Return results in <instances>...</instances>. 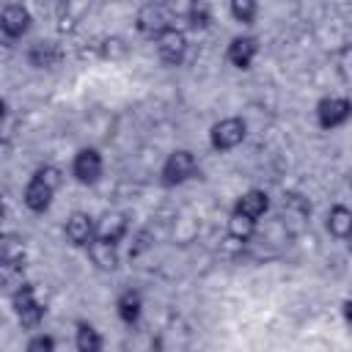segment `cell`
Returning a JSON list of instances; mask_svg holds the SVG:
<instances>
[{
    "instance_id": "1",
    "label": "cell",
    "mask_w": 352,
    "mask_h": 352,
    "mask_svg": "<svg viewBox=\"0 0 352 352\" xmlns=\"http://www.w3.org/2000/svg\"><path fill=\"white\" fill-rule=\"evenodd\" d=\"M63 184V173L55 165H41L33 170V176L28 179L25 190H22V204L33 212V214H44L52 206V198L58 192V187Z\"/></svg>"
},
{
    "instance_id": "2",
    "label": "cell",
    "mask_w": 352,
    "mask_h": 352,
    "mask_svg": "<svg viewBox=\"0 0 352 352\" xmlns=\"http://www.w3.org/2000/svg\"><path fill=\"white\" fill-rule=\"evenodd\" d=\"M11 305H14V314L19 319V324L25 330H38V324L44 322V302L36 297V289L30 283H19L14 292H11Z\"/></svg>"
},
{
    "instance_id": "3",
    "label": "cell",
    "mask_w": 352,
    "mask_h": 352,
    "mask_svg": "<svg viewBox=\"0 0 352 352\" xmlns=\"http://www.w3.org/2000/svg\"><path fill=\"white\" fill-rule=\"evenodd\" d=\"M198 176V160L190 148H176L165 157L162 170H160V182L165 187H182L184 182Z\"/></svg>"
},
{
    "instance_id": "4",
    "label": "cell",
    "mask_w": 352,
    "mask_h": 352,
    "mask_svg": "<svg viewBox=\"0 0 352 352\" xmlns=\"http://www.w3.org/2000/svg\"><path fill=\"white\" fill-rule=\"evenodd\" d=\"M173 22H176L173 19V11L165 3H143L138 8V14H135V28L143 36H148V38H157L160 33H165L168 28H173Z\"/></svg>"
},
{
    "instance_id": "5",
    "label": "cell",
    "mask_w": 352,
    "mask_h": 352,
    "mask_svg": "<svg viewBox=\"0 0 352 352\" xmlns=\"http://www.w3.org/2000/svg\"><path fill=\"white\" fill-rule=\"evenodd\" d=\"M245 138H248V124H245L239 116L220 118V121H214L212 129H209V143H212L214 151H231V148H236Z\"/></svg>"
},
{
    "instance_id": "6",
    "label": "cell",
    "mask_w": 352,
    "mask_h": 352,
    "mask_svg": "<svg viewBox=\"0 0 352 352\" xmlns=\"http://www.w3.org/2000/svg\"><path fill=\"white\" fill-rule=\"evenodd\" d=\"M33 25V14L28 6L22 3H6L0 8V33H3V41L11 44V41H19Z\"/></svg>"
},
{
    "instance_id": "7",
    "label": "cell",
    "mask_w": 352,
    "mask_h": 352,
    "mask_svg": "<svg viewBox=\"0 0 352 352\" xmlns=\"http://www.w3.org/2000/svg\"><path fill=\"white\" fill-rule=\"evenodd\" d=\"M102 173H104V160H102L99 148L82 146V148L74 154V160H72V179H74L77 184L91 187V184H96V182L102 179Z\"/></svg>"
},
{
    "instance_id": "8",
    "label": "cell",
    "mask_w": 352,
    "mask_h": 352,
    "mask_svg": "<svg viewBox=\"0 0 352 352\" xmlns=\"http://www.w3.org/2000/svg\"><path fill=\"white\" fill-rule=\"evenodd\" d=\"M352 118V99L349 96H324L316 102V124L319 129H338Z\"/></svg>"
},
{
    "instance_id": "9",
    "label": "cell",
    "mask_w": 352,
    "mask_h": 352,
    "mask_svg": "<svg viewBox=\"0 0 352 352\" xmlns=\"http://www.w3.org/2000/svg\"><path fill=\"white\" fill-rule=\"evenodd\" d=\"M154 47H157V55H160L162 63L179 66V63L184 60L190 44H187V33L173 25V28H168L165 33H160V36L154 38Z\"/></svg>"
},
{
    "instance_id": "10",
    "label": "cell",
    "mask_w": 352,
    "mask_h": 352,
    "mask_svg": "<svg viewBox=\"0 0 352 352\" xmlns=\"http://www.w3.org/2000/svg\"><path fill=\"white\" fill-rule=\"evenodd\" d=\"M63 236L72 248H88L96 239V220L88 212H72L63 223Z\"/></svg>"
},
{
    "instance_id": "11",
    "label": "cell",
    "mask_w": 352,
    "mask_h": 352,
    "mask_svg": "<svg viewBox=\"0 0 352 352\" xmlns=\"http://www.w3.org/2000/svg\"><path fill=\"white\" fill-rule=\"evenodd\" d=\"M256 55H258V41H256V36H248V33L234 36L226 47V60L234 69H250Z\"/></svg>"
},
{
    "instance_id": "12",
    "label": "cell",
    "mask_w": 352,
    "mask_h": 352,
    "mask_svg": "<svg viewBox=\"0 0 352 352\" xmlns=\"http://www.w3.org/2000/svg\"><path fill=\"white\" fill-rule=\"evenodd\" d=\"M126 234H129V214H126V212L107 209V212H102V217L96 220V236L104 239V242L118 245Z\"/></svg>"
},
{
    "instance_id": "13",
    "label": "cell",
    "mask_w": 352,
    "mask_h": 352,
    "mask_svg": "<svg viewBox=\"0 0 352 352\" xmlns=\"http://www.w3.org/2000/svg\"><path fill=\"white\" fill-rule=\"evenodd\" d=\"M231 212L258 223V220L270 212V195H267L264 190H248V192H242V195L236 198V204H234Z\"/></svg>"
},
{
    "instance_id": "14",
    "label": "cell",
    "mask_w": 352,
    "mask_h": 352,
    "mask_svg": "<svg viewBox=\"0 0 352 352\" xmlns=\"http://www.w3.org/2000/svg\"><path fill=\"white\" fill-rule=\"evenodd\" d=\"M0 258H3V275H6V280L14 272H22V267H25V242H22V236L6 234L3 242H0Z\"/></svg>"
},
{
    "instance_id": "15",
    "label": "cell",
    "mask_w": 352,
    "mask_h": 352,
    "mask_svg": "<svg viewBox=\"0 0 352 352\" xmlns=\"http://www.w3.org/2000/svg\"><path fill=\"white\" fill-rule=\"evenodd\" d=\"M116 314L126 327H138L140 316H143V297L138 289H124L116 297Z\"/></svg>"
},
{
    "instance_id": "16",
    "label": "cell",
    "mask_w": 352,
    "mask_h": 352,
    "mask_svg": "<svg viewBox=\"0 0 352 352\" xmlns=\"http://www.w3.org/2000/svg\"><path fill=\"white\" fill-rule=\"evenodd\" d=\"M308 217H311V204L305 198H300V195H286L283 198V226H286V231H292V234L302 231Z\"/></svg>"
},
{
    "instance_id": "17",
    "label": "cell",
    "mask_w": 352,
    "mask_h": 352,
    "mask_svg": "<svg viewBox=\"0 0 352 352\" xmlns=\"http://www.w3.org/2000/svg\"><path fill=\"white\" fill-rule=\"evenodd\" d=\"M63 60V50L55 41H36L28 50V63L33 69H55Z\"/></svg>"
},
{
    "instance_id": "18",
    "label": "cell",
    "mask_w": 352,
    "mask_h": 352,
    "mask_svg": "<svg viewBox=\"0 0 352 352\" xmlns=\"http://www.w3.org/2000/svg\"><path fill=\"white\" fill-rule=\"evenodd\" d=\"M124 352H160V333L148 330V327H129L124 341H121Z\"/></svg>"
},
{
    "instance_id": "19",
    "label": "cell",
    "mask_w": 352,
    "mask_h": 352,
    "mask_svg": "<svg viewBox=\"0 0 352 352\" xmlns=\"http://www.w3.org/2000/svg\"><path fill=\"white\" fill-rule=\"evenodd\" d=\"M88 258H91V264L96 267V270H102V272H113L116 267H118V245H113V242H104V239H94L88 248Z\"/></svg>"
},
{
    "instance_id": "20",
    "label": "cell",
    "mask_w": 352,
    "mask_h": 352,
    "mask_svg": "<svg viewBox=\"0 0 352 352\" xmlns=\"http://www.w3.org/2000/svg\"><path fill=\"white\" fill-rule=\"evenodd\" d=\"M327 231L336 239H352V209L344 204H336L327 209Z\"/></svg>"
},
{
    "instance_id": "21",
    "label": "cell",
    "mask_w": 352,
    "mask_h": 352,
    "mask_svg": "<svg viewBox=\"0 0 352 352\" xmlns=\"http://www.w3.org/2000/svg\"><path fill=\"white\" fill-rule=\"evenodd\" d=\"M74 349L77 352H104V338L91 322H77L74 330Z\"/></svg>"
},
{
    "instance_id": "22",
    "label": "cell",
    "mask_w": 352,
    "mask_h": 352,
    "mask_svg": "<svg viewBox=\"0 0 352 352\" xmlns=\"http://www.w3.org/2000/svg\"><path fill=\"white\" fill-rule=\"evenodd\" d=\"M187 344H190V336H187V327L182 324H168L162 333H160V352H187Z\"/></svg>"
},
{
    "instance_id": "23",
    "label": "cell",
    "mask_w": 352,
    "mask_h": 352,
    "mask_svg": "<svg viewBox=\"0 0 352 352\" xmlns=\"http://www.w3.org/2000/svg\"><path fill=\"white\" fill-rule=\"evenodd\" d=\"M256 231H258V223L256 220H248V217L231 212V217H228V239L231 242L245 245V242H250L256 236Z\"/></svg>"
},
{
    "instance_id": "24",
    "label": "cell",
    "mask_w": 352,
    "mask_h": 352,
    "mask_svg": "<svg viewBox=\"0 0 352 352\" xmlns=\"http://www.w3.org/2000/svg\"><path fill=\"white\" fill-rule=\"evenodd\" d=\"M184 22L190 30H206L212 25V6L209 3H187Z\"/></svg>"
},
{
    "instance_id": "25",
    "label": "cell",
    "mask_w": 352,
    "mask_h": 352,
    "mask_svg": "<svg viewBox=\"0 0 352 352\" xmlns=\"http://www.w3.org/2000/svg\"><path fill=\"white\" fill-rule=\"evenodd\" d=\"M96 50H99V58H104V60H124L126 52H129L126 41H124L121 36H104V38L96 44Z\"/></svg>"
},
{
    "instance_id": "26",
    "label": "cell",
    "mask_w": 352,
    "mask_h": 352,
    "mask_svg": "<svg viewBox=\"0 0 352 352\" xmlns=\"http://www.w3.org/2000/svg\"><path fill=\"white\" fill-rule=\"evenodd\" d=\"M228 14H231L234 22L250 25L256 19V14H258V6L253 0H234V3H228Z\"/></svg>"
},
{
    "instance_id": "27",
    "label": "cell",
    "mask_w": 352,
    "mask_h": 352,
    "mask_svg": "<svg viewBox=\"0 0 352 352\" xmlns=\"http://www.w3.org/2000/svg\"><path fill=\"white\" fill-rule=\"evenodd\" d=\"M25 352H55V338L47 336V333H36V336L28 341Z\"/></svg>"
},
{
    "instance_id": "28",
    "label": "cell",
    "mask_w": 352,
    "mask_h": 352,
    "mask_svg": "<svg viewBox=\"0 0 352 352\" xmlns=\"http://www.w3.org/2000/svg\"><path fill=\"white\" fill-rule=\"evenodd\" d=\"M344 322L352 327V300H346V302H344Z\"/></svg>"
}]
</instances>
